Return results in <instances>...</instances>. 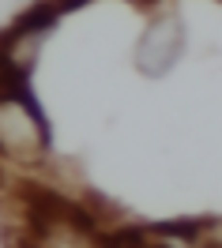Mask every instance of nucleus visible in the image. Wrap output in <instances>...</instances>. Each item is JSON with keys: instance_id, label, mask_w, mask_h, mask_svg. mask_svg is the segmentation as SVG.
I'll list each match as a JSON object with an SVG mask.
<instances>
[{"instance_id": "f257e3e1", "label": "nucleus", "mask_w": 222, "mask_h": 248, "mask_svg": "<svg viewBox=\"0 0 222 248\" xmlns=\"http://www.w3.org/2000/svg\"><path fill=\"white\" fill-rule=\"evenodd\" d=\"M12 200L23 207V226L34 237H98L102 226L83 200H72L42 181H19Z\"/></svg>"}, {"instance_id": "7ed1b4c3", "label": "nucleus", "mask_w": 222, "mask_h": 248, "mask_svg": "<svg viewBox=\"0 0 222 248\" xmlns=\"http://www.w3.org/2000/svg\"><path fill=\"white\" fill-rule=\"evenodd\" d=\"M79 4H38V8H27L23 16L12 23V31H8V42H34L42 31H49L53 23L68 12H76Z\"/></svg>"}, {"instance_id": "f03ea898", "label": "nucleus", "mask_w": 222, "mask_h": 248, "mask_svg": "<svg viewBox=\"0 0 222 248\" xmlns=\"http://www.w3.org/2000/svg\"><path fill=\"white\" fill-rule=\"evenodd\" d=\"M185 53V23L177 12L151 19L143 38L136 42V72L147 79H162Z\"/></svg>"}, {"instance_id": "20e7f679", "label": "nucleus", "mask_w": 222, "mask_h": 248, "mask_svg": "<svg viewBox=\"0 0 222 248\" xmlns=\"http://www.w3.org/2000/svg\"><path fill=\"white\" fill-rule=\"evenodd\" d=\"M98 248H170V245L151 226H117V230L98 233Z\"/></svg>"}]
</instances>
